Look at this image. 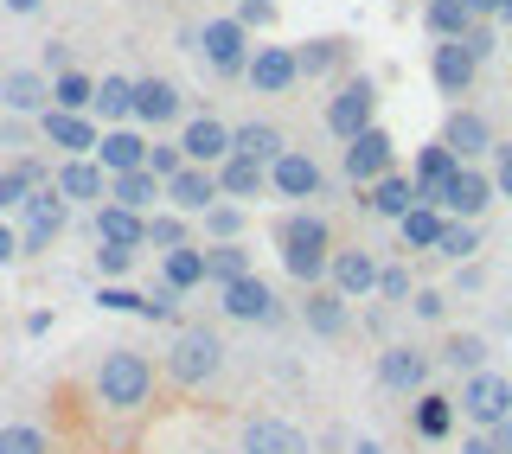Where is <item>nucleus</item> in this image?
Returning a JSON list of instances; mask_svg holds the SVG:
<instances>
[{
    "instance_id": "nucleus-50",
    "label": "nucleus",
    "mask_w": 512,
    "mask_h": 454,
    "mask_svg": "<svg viewBox=\"0 0 512 454\" xmlns=\"http://www.w3.org/2000/svg\"><path fill=\"white\" fill-rule=\"evenodd\" d=\"M461 275H455V282H448V295H455V301H468V295H480V288H487V263H455Z\"/></svg>"
},
{
    "instance_id": "nucleus-27",
    "label": "nucleus",
    "mask_w": 512,
    "mask_h": 454,
    "mask_svg": "<svg viewBox=\"0 0 512 454\" xmlns=\"http://www.w3.org/2000/svg\"><path fill=\"white\" fill-rule=\"evenodd\" d=\"M0 454H71V435L45 416H0Z\"/></svg>"
},
{
    "instance_id": "nucleus-26",
    "label": "nucleus",
    "mask_w": 512,
    "mask_h": 454,
    "mask_svg": "<svg viewBox=\"0 0 512 454\" xmlns=\"http://www.w3.org/2000/svg\"><path fill=\"white\" fill-rule=\"evenodd\" d=\"M500 205V186H493V167H461L455 173V186H448V199H442V212L448 218H468V224H480Z\"/></svg>"
},
{
    "instance_id": "nucleus-20",
    "label": "nucleus",
    "mask_w": 512,
    "mask_h": 454,
    "mask_svg": "<svg viewBox=\"0 0 512 454\" xmlns=\"http://www.w3.org/2000/svg\"><path fill=\"white\" fill-rule=\"evenodd\" d=\"M429 84H436L442 96H474L480 84V58L468 39H436L429 45Z\"/></svg>"
},
{
    "instance_id": "nucleus-60",
    "label": "nucleus",
    "mask_w": 512,
    "mask_h": 454,
    "mask_svg": "<svg viewBox=\"0 0 512 454\" xmlns=\"http://www.w3.org/2000/svg\"><path fill=\"white\" fill-rule=\"evenodd\" d=\"M237 7H244V0H237Z\"/></svg>"
},
{
    "instance_id": "nucleus-40",
    "label": "nucleus",
    "mask_w": 512,
    "mask_h": 454,
    "mask_svg": "<svg viewBox=\"0 0 512 454\" xmlns=\"http://www.w3.org/2000/svg\"><path fill=\"white\" fill-rule=\"evenodd\" d=\"M205 269H212V288L244 282V275H256V250L250 243H205Z\"/></svg>"
},
{
    "instance_id": "nucleus-22",
    "label": "nucleus",
    "mask_w": 512,
    "mask_h": 454,
    "mask_svg": "<svg viewBox=\"0 0 512 454\" xmlns=\"http://www.w3.org/2000/svg\"><path fill=\"white\" fill-rule=\"evenodd\" d=\"M173 135H180V154L192 160V167H218V160L231 154V122L212 116V109H192Z\"/></svg>"
},
{
    "instance_id": "nucleus-51",
    "label": "nucleus",
    "mask_w": 512,
    "mask_h": 454,
    "mask_svg": "<svg viewBox=\"0 0 512 454\" xmlns=\"http://www.w3.org/2000/svg\"><path fill=\"white\" fill-rule=\"evenodd\" d=\"M237 20H244L250 32H263V26H276V0H244V7H237Z\"/></svg>"
},
{
    "instance_id": "nucleus-44",
    "label": "nucleus",
    "mask_w": 512,
    "mask_h": 454,
    "mask_svg": "<svg viewBox=\"0 0 512 454\" xmlns=\"http://www.w3.org/2000/svg\"><path fill=\"white\" fill-rule=\"evenodd\" d=\"M416 288H423V282H416V269L404 263V256H384V275H378V307H397V314H404Z\"/></svg>"
},
{
    "instance_id": "nucleus-2",
    "label": "nucleus",
    "mask_w": 512,
    "mask_h": 454,
    "mask_svg": "<svg viewBox=\"0 0 512 454\" xmlns=\"http://www.w3.org/2000/svg\"><path fill=\"white\" fill-rule=\"evenodd\" d=\"M160 359V384H167L173 403H212L231 378V339H224L212 320H180L167 327V346L154 352Z\"/></svg>"
},
{
    "instance_id": "nucleus-1",
    "label": "nucleus",
    "mask_w": 512,
    "mask_h": 454,
    "mask_svg": "<svg viewBox=\"0 0 512 454\" xmlns=\"http://www.w3.org/2000/svg\"><path fill=\"white\" fill-rule=\"evenodd\" d=\"M64 403V435L71 442H103V454H128L141 442V429L160 416L167 384H160V359L141 339H109L90 346V359L77 365V378L58 384Z\"/></svg>"
},
{
    "instance_id": "nucleus-29",
    "label": "nucleus",
    "mask_w": 512,
    "mask_h": 454,
    "mask_svg": "<svg viewBox=\"0 0 512 454\" xmlns=\"http://www.w3.org/2000/svg\"><path fill=\"white\" fill-rule=\"evenodd\" d=\"M359 205L372 218H384V224H397L404 212H416L423 205V192H416V180H410V167H397V173H384V180H372L359 192Z\"/></svg>"
},
{
    "instance_id": "nucleus-49",
    "label": "nucleus",
    "mask_w": 512,
    "mask_h": 454,
    "mask_svg": "<svg viewBox=\"0 0 512 454\" xmlns=\"http://www.w3.org/2000/svg\"><path fill=\"white\" fill-rule=\"evenodd\" d=\"M327 448H333V454H391V442H378L372 429H340Z\"/></svg>"
},
{
    "instance_id": "nucleus-11",
    "label": "nucleus",
    "mask_w": 512,
    "mask_h": 454,
    "mask_svg": "<svg viewBox=\"0 0 512 454\" xmlns=\"http://www.w3.org/2000/svg\"><path fill=\"white\" fill-rule=\"evenodd\" d=\"M295 320L314 339H333V346H340V339L359 333V301H346L333 282H314V288H301V295H295Z\"/></svg>"
},
{
    "instance_id": "nucleus-4",
    "label": "nucleus",
    "mask_w": 512,
    "mask_h": 454,
    "mask_svg": "<svg viewBox=\"0 0 512 454\" xmlns=\"http://www.w3.org/2000/svg\"><path fill=\"white\" fill-rule=\"evenodd\" d=\"M372 384H378L384 397H397V403L423 397L429 384H442L436 346H429V339H404V333L378 339V352H372Z\"/></svg>"
},
{
    "instance_id": "nucleus-59",
    "label": "nucleus",
    "mask_w": 512,
    "mask_h": 454,
    "mask_svg": "<svg viewBox=\"0 0 512 454\" xmlns=\"http://www.w3.org/2000/svg\"><path fill=\"white\" fill-rule=\"evenodd\" d=\"M506 26H512V7H506Z\"/></svg>"
},
{
    "instance_id": "nucleus-17",
    "label": "nucleus",
    "mask_w": 512,
    "mask_h": 454,
    "mask_svg": "<svg viewBox=\"0 0 512 454\" xmlns=\"http://www.w3.org/2000/svg\"><path fill=\"white\" fill-rule=\"evenodd\" d=\"M244 84H250V96H295L301 90L295 45H256L250 64H244Z\"/></svg>"
},
{
    "instance_id": "nucleus-37",
    "label": "nucleus",
    "mask_w": 512,
    "mask_h": 454,
    "mask_svg": "<svg viewBox=\"0 0 512 454\" xmlns=\"http://www.w3.org/2000/svg\"><path fill=\"white\" fill-rule=\"evenodd\" d=\"M442 231H448V212L442 205H416V212H404L397 218V243H404L410 256H436V243H442Z\"/></svg>"
},
{
    "instance_id": "nucleus-38",
    "label": "nucleus",
    "mask_w": 512,
    "mask_h": 454,
    "mask_svg": "<svg viewBox=\"0 0 512 454\" xmlns=\"http://www.w3.org/2000/svg\"><path fill=\"white\" fill-rule=\"evenodd\" d=\"M103 128H122V122H135V77H96V109H90Z\"/></svg>"
},
{
    "instance_id": "nucleus-30",
    "label": "nucleus",
    "mask_w": 512,
    "mask_h": 454,
    "mask_svg": "<svg viewBox=\"0 0 512 454\" xmlns=\"http://www.w3.org/2000/svg\"><path fill=\"white\" fill-rule=\"evenodd\" d=\"M455 173H461V160L448 154L442 141H423V148L410 154V180H416V192H423V205H442L448 186H455Z\"/></svg>"
},
{
    "instance_id": "nucleus-25",
    "label": "nucleus",
    "mask_w": 512,
    "mask_h": 454,
    "mask_svg": "<svg viewBox=\"0 0 512 454\" xmlns=\"http://www.w3.org/2000/svg\"><path fill=\"white\" fill-rule=\"evenodd\" d=\"M218 199H224V192H218V167H192V160H186V167L167 180V212H180V218H192V224L212 212Z\"/></svg>"
},
{
    "instance_id": "nucleus-15",
    "label": "nucleus",
    "mask_w": 512,
    "mask_h": 454,
    "mask_svg": "<svg viewBox=\"0 0 512 454\" xmlns=\"http://www.w3.org/2000/svg\"><path fill=\"white\" fill-rule=\"evenodd\" d=\"M218 314L231 320V327H276V320H282V295L269 288V275H244V282L218 288Z\"/></svg>"
},
{
    "instance_id": "nucleus-6",
    "label": "nucleus",
    "mask_w": 512,
    "mask_h": 454,
    "mask_svg": "<svg viewBox=\"0 0 512 454\" xmlns=\"http://www.w3.org/2000/svg\"><path fill=\"white\" fill-rule=\"evenodd\" d=\"M231 454H314L308 442V429L295 423L288 410H237V423H231Z\"/></svg>"
},
{
    "instance_id": "nucleus-24",
    "label": "nucleus",
    "mask_w": 512,
    "mask_h": 454,
    "mask_svg": "<svg viewBox=\"0 0 512 454\" xmlns=\"http://www.w3.org/2000/svg\"><path fill=\"white\" fill-rule=\"evenodd\" d=\"M0 109H7V116H26V122H39L45 109H52V77H45L39 64H20V71H0Z\"/></svg>"
},
{
    "instance_id": "nucleus-42",
    "label": "nucleus",
    "mask_w": 512,
    "mask_h": 454,
    "mask_svg": "<svg viewBox=\"0 0 512 454\" xmlns=\"http://www.w3.org/2000/svg\"><path fill=\"white\" fill-rule=\"evenodd\" d=\"M404 314L416 320V327H429V333H442V327H448V320H455V295H448V288H442V282H423V288H416V295H410V307H404Z\"/></svg>"
},
{
    "instance_id": "nucleus-45",
    "label": "nucleus",
    "mask_w": 512,
    "mask_h": 454,
    "mask_svg": "<svg viewBox=\"0 0 512 454\" xmlns=\"http://www.w3.org/2000/svg\"><path fill=\"white\" fill-rule=\"evenodd\" d=\"M480 243H487V231H480V224L448 218V231H442V243H436V256H442V263H480Z\"/></svg>"
},
{
    "instance_id": "nucleus-54",
    "label": "nucleus",
    "mask_w": 512,
    "mask_h": 454,
    "mask_svg": "<svg viewBox=\"0 0 512 454\" xmlns=\"http://www.w3.org/2000/svg\"><path fill=\"white\" fill-rule=\"evenodd\" d=\"M0 263H20V224L0 218Z\"/></svg>"
},
{
    "instance_id": "nucleus-41",
    "label": "nucleus",
    "mask_w": 512,
    "mask_h": 454,
    "mask_svg": "<svg viewBox=\"0 0 512 454\" xmlns=\"http://www.w3.org/2000/svg\"><path fill=\"white\" fill-rule=\"evenodd\" d=\"M52 109H71V116H90L96 109V77L84 64H71V71L52 77Z\"/></svg>"
},
{
    "instance_id": "nucleus-14",
    "label": "nucleus",
    "mask_w": 512,
    "mask_h": 454,
    "mask_svg": "<svg viewBox=\"0 0 512 454\" xmlns=\"http://www.w3.org/2000/svg\"><path fill=\"white\" fill-rule=\"evenodd\" d=\"M442 148L461 160V167H480V160H493V148H500V128H493L487 109H474V103H455L448 109V122H442Z\"/></svg>"
},
{
    "instance_id": "nucleus-43",
    "label": "nucleus",
    "mask_w": 512,
    "mask_h": 454,
    "mask_svg": "<svg viewBox=\"0 0 512 454\" xmlns=\"http://www.w3.org/2000/svg\"><path fill=\"white\" fill-rule=\"evenodd\" d=\"M423 26L436 39H468L474 32V7L468 0H423Z\"/></svg>"
},
{
    "instance_id": "nucleus-9",
    "label": "nucleus",
    "mask_w": 512,
    "mask_h": 454,
    "mask_svg": "<svg viewBox=\"0 0 512 454\" xmlns=\"http://www.w3.org/2000/svg\"><path fill=\"white\" fill-rule=\"evenodd\" d=\"M455 410H461V429H500L512 416V371L480 365L474 378L455 384Z\"/></svg>"
},
{
    "instance_id": "nucleus-33",
    "label": "nucleus",
    "mask_w": 512,
    "mask_h": 454,
    "mask_svg": "<svg viewBox=\"0 0 512 454\" xmlns=\"http://www.w3.org/2000/svg\"><path fill=\"white\" fill-rule=\"evenodd\" d=\"M282 148H288V128H282L276 116H244V122H231V154L276 167V154H282Z\"/></svg>"
},
{
    "instance_id": "nucleus-10",
    "label": "nucleus",
    "mask_w": 512,
    "mask_h": 454,
    "mask_svg": "<svg viewBox=\"0 0 512 454\" xmlns=\"http://www.w3.org/2000/svg\"><path fill=\"white\" fill-rule=\"evenodd\" d=\"M71 212L77 205L64 199L58 186H39L32 199L13 212V224H20V256H45L52 243H64V231H71Z\"/></svg>"
},
{
    "instance_id": "nucleus-55",
    "label": "nucleus",
    "mask_w": 512,
    "mask_h": 454,
    "mask_svg": "<svg viewBox=\"0 0 512 454\" xmlns=\"http://www.w3.org/2000/svg\"><path fill=\"white\" fill-rule=\"evenodd\" d=\"M468 7H474V20H506L512 0H468Z\"/></svg>"
},
{
    "instance_id": "nucleus-58",
    "label": "nucleus",
    "mask_w": 512,
    "mask_h": 454,
    "mask_svg": "<svg viewBox=\"0 0 512 454\" xmlns=\"http://www.w3.org/2000/svg\"><path fill=\"white\" fill-rule=\"evenodd\" d=\"M199 454H231V448H199Z\"/></svg>"
},
{
    "instance_id": "nucleus-19",
    "label": "nucleus",
    "mask_w": 512,
    "mask_h": 454,
    "mask_svg": "<svg viewBox=\"0 0 512 454\" xmlns=\"http://www.w3.org/2000/svg\"><path fill=\"white\" fill-rule=\"evenodd\" d=\"M295 58H301V84H340L346 71H359L346 32H314V39L295 45Z\"/></svg>"
},
{
    "instance_id": "nucleus-5",
    "label": "nucleus",
    "mask_w": 512,
    "mask_h": 454,
    "mask_svg": "<svg viewBox=\"0 0 512 454\" xmlns=\"http://www.w3.org/2000/svg\"><path fill=\"white\" fill-rule=\"evenodd\" d=\"M378 103H384V90H378V77L372 71H346L340 84L327 90V103H320V128H327V141H346L352 135H365V128L378 122Z\"/></svg>"
},
{
    "instance_id": "nucleus-13",
    "label": "nucleus",
    "mask_w": 512,
    "mask_h": 454,
    "mask_svg": "<svg viewBox=\"0 0 512 454\" xmlns=\"http://www.w3.org/2000/svg\"><path fill=\"white\" fill-rule=\"evenodd\" d=\"M384 173H397V135L384 122H372L365 135H352L340 148V180L365 192L372 180H384Z\"/></svg>"
},
{
    "instance_id": "nucleus-31",
    "label": "nucleus",
    "mask_w": 512,
    "mask_h": 454,
    "mask_svg": "<svg viewBox=\"0 0 512 454\" xmlns=\"http://www.w3.org/2000/svg\"><path fill=\"white\" fill-rule=\"evenodd\" d=\"M90 231L96 243H116V250H148V212H128L116 199H103L90 212Z\"/></svg>"
},
{
    "instance_id": "nucleus-21",
    "label": "nucleus",
    "mask_w": 512,
    "mask_h": 454,
    "mask_svg": "<svg viewBox=\"0 0 512 454\" xmlns=\"http://www.w3.org/2000/svg\"><path fill=\"white\" fill-rule=\"evenodd\" d=\"M461 410H455V384H429L423 397H410V435L416 442H455Z\"/></svg>"
},
{
    "instance_id": "nucleus-12",
    "label": "nucleus",
    "mask_w": 512,
    "mask_h": 454,
    "mask_svg": "<svg viewBox=\"0 0 512 454\" xmlns=\"http://www.w3.org/2000/svg\"><path fill=\"white\" fill-rule=\"evenodd\" d=\"M378 275H384V256L372 250V243H365V237H340V250H333V263H327V282L340 288L346 301L372 307L378 301Z\"/></svg>"
},
{
    "instance_id": "nucleus-52",
    "label": "nucleus",
    "mask_w": 512,
    "mask_h": 454,
    "mask_svg": "<svg viewBox=\"0 0 512 454\" xmlns=\"http://www.w3.org/2000/svg\"><path fill=\"white\" fill-rule=\"evenodd\" d=\"M493 186H500V199H512V141L493 148Z\"/></svg>"
},
{
    "instance_id": "nucleus-36",
    "label": "nucleus",
    "mask_w": 512,
    "mask_h": 454,
    "mask_svg": "<svg viewBox=\"0 0 512 454\" xmlns=\"http://www.w3.org/2000/svg\"><path fill=\"white\" fill-rule=\"evenodd\" d=\"M109 199L128 205V212H154V205H167V180L148 167H135V173H109Z\"/></svg>"
},
{
    "instance_id": "nucleus-34",
    "label": "nucleus",
    "mask_w": 512,
    "mask_h": 454,
    "mask_svg": "<svg viewBox=\"0 0 512 454\" xmlns=\"http://www.w3.org/2000/svg\"><path fill=\"white\" fill-rule=\"evenodd\" d=\"M218 192H224L231 205L269 199V167H263V160H244V154H224V160H218Z\"/></svg>"
},
{
    "instance_id": "nucleus-32",
    "label": "nucleus",
    "mask_w": 512,
    "mask_h": 454,
    "mask_svg": "<svg viewBox=\"0 0 512 454\" xmlns=\"http://www.w3.org/2000/svg\"><path fill=\"white\" fill-rule=\"evenodd\" d=\"M160 288H173V295H199V288H212V269H205V243H180V250H160Z\"/></svg>"
},
{
    "instance_id": "nucleus-48",
    "label": "nucleus",
    "mask_w": 512,
    "mask_h": 454,
    "mask_svg": "<svg viewBox=\"0 0 512 454\" xmlns=\"http://www.w3.org/2000/svg\"><path fill=\"white\" fill-rule=\"evenodd\" d=\"M180 167H186V154H180V135H160V141H148V173H160V180H173Z\"/></svg>"
},
{
    "instance_id": "nucleus-39",
    "label": "nucleus",
    "mask_w": 512,
    "mask_h": 454,
    "mask_svg": "<svg viewBox=\"0 0 512 454\" xmlns=\"http://www.w3.org/2000/svg\"><path fill=\"white\" fill-rule=\"evenodd\" d=\"M199 243H250V205L218 199L212 212L199 218Z\"/></svg>"
},
{
    "instance_id": "nucleus-46",
    "label": "nucleus",
    "mask_w": 512,
    "mask_h": 454,
    "mask_svg": "<svg viewBox=\"0 0 512 454\" xmlns=\"http://www.w3.org/2000/svg\"><path fill=\"white\" fill-rule=\"evenodd\" d=\"M180 243H199V224L180 212H148V250H180Z\"/></svg>"
},
{
    "instance_id": "nucleus-8",
    "label": "nucleus",
    "mask_w": 512,
    "mask_h": 454,
    "mask_svg": "<svg viewBox=\"0 0 512 454\" xmlns=\"http://www.w3.org/2000/svg\"><path fill=\"white\" fill-rule=\"evenodd\" d=\"M192 52L205 58V71H212V77H237V84H244V64L256 52V32L237 20V13H212V20L192 32Z\"/></svg>"
},
{
    "instance_id": "nucleus-53",
    "label": "nucleus",
    "mask_w": 512,
    "mask_h": 454,
    "mask_svg": "<svg viewBox=\"0 0 512 454\" xmlns=\"http://www.w3.org/2000/svg\"><path fill=\"white\" fill-rule=\"evenodd\" d=\"M455 454H500V442H493V429H468Z\"/></svg>"
},
{
    "instance_id": "nucleus-3",
    "label": "nucleus",
    "mask_w": 512,
    "mask_h": 454,
    "mask_svg": "<svg viewBox=\"0 0 512 454\" xmlns=\"http://www.w3.org/2000/svg\"><path fill=\"white\" fill-rule=\"evenodd\" d=\"M340 224H333L327 205H282V218L269 224V243H276V263L295 288H314L327 282V263L340 250Z\"/></svg>"
},
{
    "instance_id": "nucleus-56",
    "label": "nucleus",
    "mask_w": 512,
    "mask_h": 454,
    "mask_svg": "<svg viewBox=\"0 0 512 454\" xmlns=\"http://www.w3.org/2000/svg\"><path fill=\"white\" fill-rule=\"evenodd\" d=\"M0 7H7V13H20V20H32V13H39L45 0H0Z\"/></svg>"
},
{
    "instance_id": "nucleus-57",
    "label": "nucleus",
    "mask_w": 512,
    "mask_h": 454,
    "mask_svg": "<svg viewBox=\"0 0 512 454\" xmlns=\"http://www.w3.org/2000/svg\"><path fill=\"white\" fill-rule=\"evenodd\" d=\"M493 442H500V454H512V416H506L500 429H493Z\"/></svg>"
},
{
    "instance_id": "nucleus-28",
    "label": "nucleus",
    "mask_w": 512,
    "mask_h": 454,
    "mask_svg": "<svg viewBox=\"0 0 512 454\" xmlns=\"http://www.w3.org/2000/svg\"><path fill=\"white\" fill-rule=\"evenodd\" d=\"M52 186L77 205V212H96V205L109 199V173H103V160H96V154H84V160H58Z\"/></svg>"
},
{
    "instance_id": "nucleus-7",
    "label": "nucleus",
    "mask_w": 512,
    "mask_h": 454,
    "mask_svg": "<svg viewBox=\"0 0 512 454\" xmlns=\"http://www.w3.org/2000/svg\"><path fill=\"white\" fill-rule=\"evenodd\" d=\"M269 199H282V205H327L333 199V173L320 167V154L314 148H288L276 154V167H269Z\"/></svg>"
},
{
    "instance_id": "nucleus-18",
    "label": "nucleus",
    "mask_w": 512,
    "mask_h": 454,
    "mask_svg": "<svg viewBox=\"0 0 512 454\" xmlns=\"http://www.w3.org/2000/svg\"><path fill=\"white\" fill-rule=\"evenodd\" d=\"M429 346H436V371H442L448 384H461V378H474L480 365H493L487 333H474V327H442Z\"/></svg>"
},
{
    "instance_id": "nucleus-16",
    "label": "nucleus",
    "mask_w": 512,
    "mask_h": 454,
    "mask_svg": "<svg viewBox=\"0 0 512 454\" xmlns=\"http://www.w3.org/2000/svg\"><path fill=\"white\" fill-rule=\"evenodd\" d=\"M32 135H39L58 160H84V154H96V141H103V122L71 116V109H45V116L32 122Z\"/></svg>"
},
{
    "instance_id": "nucleus-35",
    "label": "nucleus",
    "mask_w": 512,
    "mask_h": 454,
    "mask_svg": "<svg viewBox=\"0 0 512 454\" xmlns=\"http://www.w3.org/2000/svg\"><path fill=\"white\" fill-rule=\"evenodd\" d=\"M96 160H103V173H135V167H148V135H141L135 122L103 128V141H96Z\"/></svg>"
},
{
    "instance_id": "nucleus-23",
    "label": "nucleus",
    "mask_w": 512,
    "mask_h": 454,
    "mask_svg": "<svg viewBox=\"0 0 512 454\" xmlns=\"http://www.w3.org/2000/svg\"><path fill=\"white\" fill-rule=\"evenodd\" d=\"M186 90L173 77H135V128H180Z\"/></svg>"
},
{
    "instance_id": "nucleus-47",
    "label": "nucleus",
    "mask_w": 512,
    "mask_h": 454,
    "mask_svg": "<svg viewBox=\"0 0 512 454\" xmlns=\"http://www.w3.org/2000/svg\"><path fill=\"white\" fill-rule=\"evenodd\" d=\"M135 263H141V250H116V243H96V275H103V282H128V275H135Z\"/></svg>"
}]
</instances>
